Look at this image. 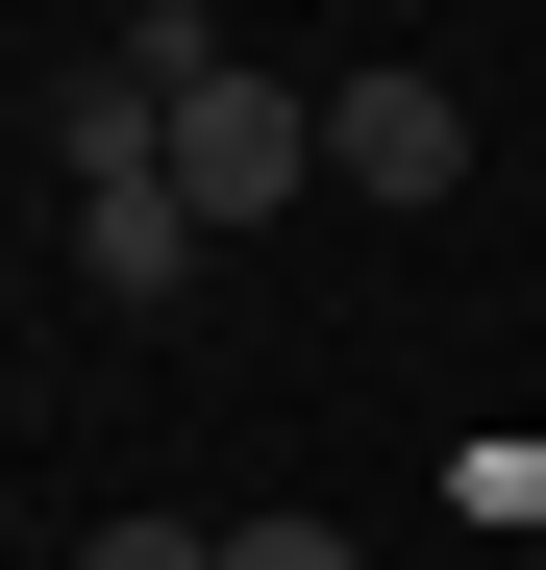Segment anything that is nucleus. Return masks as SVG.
Wrapping results in <instances>:
<instances>
[{
  "instance_id": "1",
  "label": "nucleus",
  "mask_w": 546,
  "mask_h": 570,
  "mask_svg": "<svg viewBox=\"0 0 546 570\" xmlns=\"http://www.w3.org/2000/svg\"><path fill=\"white\" fill-rule=\"evenodd\" d=\"M174 199H199V248H248L273 199H323V100H273V75L224 50L199 100H174Z\"/></svg>"
},
{
  "instance_id": "5",
  "label": "nucleus",
  "mask_w": 546,
  "mask_h": 570,
  "mask_svg": "<svg viewBox=\"0 0 546 570\" xmlns=\"http://www.w3.org/2000/svg\"><path fill=\"white\" fill-rule=\"evenodd\" d=\"M75 570H224V521H100Z\"/></svg>"
},
{
  "instance_id": "7",
  "label": "nucleus",
  "mask_w": 546,
  "mask_h": 570,
  "mask_svg": "<svg viewBox=\"0 0 546 570\" xmlns=\"http://www.w3.org/2000/svg\"><path fill=\"white\" fill-rule=\"evenodd\" d=\"M521 570H546V546H521Z\"/></svg>"
},
{
  "instance_id": "3",
  "label": "nucleus",
  "mask_w": 546,
  "mask_h": 570,
  "mask_svg": "<svg viewBox=\"0 0 546 570\" xmlns=\"http://www.w3.org/2000/svg\"><path fill=\"white\" fill-rule=\"evenodd\" d=\"M174 273H199V199L174 174H100L75 199V298H174Z\"/></svg>"
},
{
  "instance_id": "4",
  "label": "nucleus",
  "mask_w": 546,
  "mask_h": 570,
  "mask_svg": "<svg viewBox=\"0 0 546 570\" xmlns=\"http://www.w3.org/2000/svg\"><path fill=\"white\" fill-rule=\"evenodd\" d=\"M50 174H75V199H100V174H174V100H149L125 50H100V75H50Z\"/></svg>"
},
{
  "instance_id": "6",
  "label": "nucleus",
  "mask_w": 546,
  "mask_h": 570,
  "mask_svg": "<svg viewBox=\"0 0 546 570\" xmlns=\"http://www.w3.org/2000/svg\"><path fill=\"white\" fill-rule=\"evenodd\" d=\"M224 570H373L348 521H224Z\"/></svg>"
},
{
  "instance_id": "2",
  "label": "nucleus",
  "mask_w": 546,
  "mask_h": 570,
  "mask_svg": "<svg viewBox=\"0 0 546 570\" xmlns=\"http://www.w3.org/2000/svg\"><path fill=\"white\" fill-rule=\"evenodd\" d=\"M323 174H348V199H447V174H472V125H447V75H323Z\"/></svg>"
}]
</instances>
